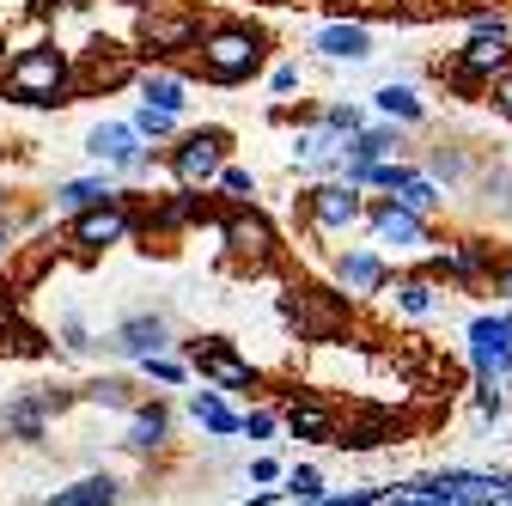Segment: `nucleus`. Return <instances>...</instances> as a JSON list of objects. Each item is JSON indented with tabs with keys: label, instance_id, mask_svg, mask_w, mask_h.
Masks as SVG:
<instances>
[{
	"label": "nucleus",
	"instance_id": "f257e3e1",
	"mask_svg": "<svg viewBox=\"0 0 512 506\" xmlns=\"http://www.w3.org/2000/svg\"><path fill=\"white\" fill-rule=\"evenodd\" d=\"M61 80H68V61H61L55 49H31V55H19L7 68V92L19 104H49L61 92Z\"/></svg>",
	"mask_w": 512,
	"mask_h": 506
},
{
	"label": "nucleus",
	"instance_id": "f03ea898",
	"mask_svg": "<svg viewBox=\"0 0 512 506\" xmlns=\"http://www.w3.org/2000/svg\"><path fill=\"white\" fill-rule=\"evenodd\" d=\"M202 61H208V74L214 80H244L256 68V37L250 31H214L202 43Z\"/></svg>",
	"mask_w": 512,
	"mask_h": 506
},
{
	"label": "nucleus",
	"instance_id": "7ed1b4c3",
	"mask_svg": "<svg viewBox=\"0 0 512 506\" xmlns=\"http://www.w3.org/2000/svg\"><path fill=\"white\" fill-rule=\"evenodd\" d=\"M470 354H476V372L494 378L512 366V311L506 318H476L470 324Z\"/></svg>",
	"mask_w": 512,
	"mask_h": 506
},
{
	"label": "nucleus",
	"instance_id": "20e7f679",
	"mask_svg": "<svg viewBox=\"0 0 512 506\" xmlns=\"http://www.w3.org/2000/svg\"><path fill=\"white\" fill-rule=\"evenodd\" d=\"M311 214H317V226H324V232H342V226L360 214V196H354V183H348V189H342V183L317 189V196H311Z\"/></svg>",
	"mask_w": 512,
	"mask_h": 506
},
{
	"label": "nucleus",
	"instance_id": "39448f33",
	"mask_svg": "<svg viewBox=\"0 0 512 506\" xmlns=\"http://www.w3.org/2000/svg\"><path fill=\"white\" fill-rule=\"evenodd\" d=\"M214 171H220V135L183 141V153H177V177H183V183H208Z\"/></svg>",
	"mask_w": 512,
	"mask_h": 506
},
{
	"label": "nucleus",
	"instance_id": "423d86ee",
	"mask_svg": "<svg viewBox=\"0 0 512 506\" xmlns=\"http://www.w3.org/2000/svg\"><path fill=\"white\" fill-rule=\"evenodd\" d=\"M92 159H104V165H135L141 159V147H135V129H122V122H104V129H92Z\"/></svg>",
	"mask_w": 512,
	"mask_h": 506
},
{
	"label": "nucleus",
	"instance_id": "0eeeda50",
	"mask_svg": "<svg viewBox=\"0 0 512 506\" xmlns=\"http://www.w3.org/2000/svg\"><path fill=\"white\" fill-rule=\"evenodd\" d=\"M122 232H128V220H122V214H116V208H110V202H104V208H92V214H80V220H74V238H80V244H92V250H98V244H116V238H122Z\"/></svg>",
	"mask_w": 512,
	"mask_h": 506
},
{
	"label": "nucleus",
	"instance_id": "6e6552de",
	"mask_svg": "<svg viewBox=\"0 0 512 506\" xmlns=\"http://www.w3.org/2000/svg\"><path fill=\"white\" fill-rule=\"evenodd\" d=\"M43 506H116V482L110 476H92V482H74V488L49 494Z\"/></svg>",
	"mask_w": 512,
	"mask_h": 506
},
{
	"label": "nucleus",
	"instance_id": "1a4fd4ad",
	"mask_svg": "<svg viewBox=\"0 0 512 506\" xmlns=\"http://www.w3.org/2000/svg\"><path fill=\"white\" fill-rule=\"evenodd\" d=\"M372 226H378L384 244H421V220H415V208H403V202H391Z\"/></svg>",
	"mask_w": 512,
	"mask_h": 506
},
{
	"label": "nucleus",
	"instance_id": "9d476101",
	"mask_svg": "<svg viewBox=\"0 0 512 506\" xmlns=\"http://www.w3.org/2000/svg\"><path fill=\"white\" fill-rule=\"evenodd\" d=\"M202 372H208V378H220L226 391H250V385H256V378H250V366H238V360H232L220 342H214V348H202Z\"/></svg>",
	"mask_w": 512,
	"mask_h": 506
},
{
	"label": "nucleus",
	"instance_id": "9b49d317",
	"mask_svg": "<svg viewBox=\"0 0 512 506\" xmlns=\"http://www.w3.org/2000/svg\"><path fill=\"white\" fill-rule=\"evenodd\" d=\"M226 238H232V250H244V257H269V244H275V232L256 220V214H238L226 226Z\"/></svg>",
	"mask_w": 512,
	"mask_h": 506
},
{
	"label": "nucleus",
	"instance_id": "f8f14e48",
	"mask_svg": "<svg viewBox=\"0 0 512 506\" xmlns=\"http://www.w3.org/2000/svg\"><path fill=\"white\" fill-rule=\"evenodd\" d=\"M159 342H165V324H159V318H135V324L116 330V348H122V354H147V360H153Z\"/></svg>",
	"mask_w": 512,
	"mask_h": 506
},
{
	"label": "nucleus",
	"instance_id": "ddd939ff",
	"mask_svg": "<svg viewBox=\"0 0 512 506\" xmlns=\"http://www.w3.org/2000/svg\"><path fill=\"white\" fill-rule=\"evenodd\" d=\"M317 49H324V55H348V61L372 55V49H366V31H360V25H330V31H317Z\"/></svg>",
	"mask_w": 512,
	"mask_h": 506
},
{
	"label": "nucleus",
	"instance_id": "4468645a",
	"mask_svg": "<svg viewBox=\"0 0 512 506\" xmlns=\"http://www.w3.org/2000/svg\"><path fill=\"white\" fill-rule=\"evenodd\" d=\"M506 61V49H500V37H476L470 49H464V74H494Z\"/></svg>",
	"mask_w": 512,
	"mask_h": 506
},
{
	"label": "nucleus",
	"instance_id": "2eb2a0df",
	"mask_svg": "<svg viewBox=\"0 0 512 506\" xmlns=\"http://www.w3.org/2000/svg\"><path fill=\"white\" fill-rule=\"evenodd\" d=\"M141 92H147V104H153V110H171V116L183 110V86H177L171 74H147V80H141Z\"/></svg>",
	"mask_w": 512,
	"mask_h": 506
},
{
	"label": "nucleus",
	"instance_id": "dca6fc26",
	"mask_svg": "<svg viewBox=\"0 0 512 506\" xmlns=\"http://www.w3.org/2000/svg\"><path fill=\"white\" fill-rule=\"evenodd\" d=\"M159 439H165V415H159V409H141V415H135V427H128V446L153 452Z\"/></svg>",
	"mask_w": 512,
	"mask_h": 506
},
{
	"label": "nucleus",
	"instance_id": "f3484780",
	"mask_svg": "<svg viewBox=\"0 0 512 506\" xmlns=\"http://www.w3.org/2000/svg\"><path fill=\"white\" fill-rule=\"evenodd\" d=\"M189 409H196V421H202V427H214V433H238V427H244V421H232V415H226V403H220V397H208V391L189 403Z\"/></svg>",
	"mask_w": 512,
	"mask_h": 506
},
{
	"label": "nucleus",
	"instance_id": "a211bd4d",
	"mask_svg": "<svg viewBox=\"0 0 512 506\" xmlns=\"http://www.w3.org/2000/svg\"><path fill=\"white\" fill-rule=\"evenodd\" d=\"M55 196L68 202V208H104L110 202V183H61Z\"/></svg>",
	"mask_w": 512,
	"mask_h": 506
},
{
	"label": "nucleus",
	"instance_id": "6ab92c4d",
	"mask_svg": "<svg viewBox=\"0 0 512 506\" xmlns=\"http://www.w3.org/2000/svg\"><path fill=\"white\" fill-rule=\"evenodd\" d=\"M391 147H397V135H384V129L360 135V141H354V159H348V171H354V165H372V159H384Z\"/></svg>",
	"mask_w": 512,
	"mask_h": 506
},
{
	"label": "nucleus",
	"instance_id": "aec40b11",
	"mask_svg": "<svg viewBox=\"0 0 512 506\" xmlns=\"http://www.w3.org/2000/svg\"><path fill=\"white\" fill-rule=\"evenodd\" d=\"M287 421H293V433H305V439H324V433H330V415H324V409H311V403H293Z\"/></svg>",
	"mask_w": 512,
	"mask_h": 506
},
{
	"label": "nucleus",
	"instance_id": "412c9836",
	"mask_svg": "<svg viewBox=\"0 0 512 506\" xmlns=\"http://www.w3.org/2000/svg\"><path fill=\"white\" fill-rule=\"evenodd\" d=\"M342 287H378V257H342Z\"/></svg>",
	"mask_w": 512,
	"mask_h": 506
},
{
	"label": "nucleus",
	"instance_id": "4be33fe9",
	"mask_svg": "<svg viewBox=\"0 0 512 506\" xmlns=\"http://www.w3.org/2000/svg\"><path fill=\"white\" fill-rule=\"evenodd\" d=\"M397 202H403V208H415V214H421V208H433V202H439V196H433V183H427V177H409V183H403V189H397Z\"/></svg>",
	"mask_w": 512,
	"mask_h": 506
},
{
	"label": "nucleus",
	"instance_id": "5701e85b",
	"mask_svg": "<svg viewBox=\"0 0 512 506\" xmlns=\"http://www.w3.org/2000/svg\"><path fill=\"white\" fill-rule=\"evenodd\" d=\"M147 31H153V43H189V37H196V25H189V19H153Z\"/></svg>",
	"mask_w": 512,
	"mask_h": 506
},
{
	"label": "nucleus",
	"instance_id": "b1692460",
	"mask_svg": "<svg viewBox=\"0 0 512 506\" xmlns=\"http://www.w3.org/2000/svg\"><path fill=\"white\" fill-rule=\"evenodd\" d=\"M378 104L391 110V116H403V122H409V116H421V104H415V98H409L403 86H384V92H378Z\"/></svg>",
	"mask_w": 512,
	"mask_h": 506
},
{
	"label": "nucleus",
	"instance_id": "393cba45",
	"mask_svg": "<svg viewBox=\"0 0 512 506\" xmlns=\"http://www.w3.org/2000/svg\"><path fill=\"white\" fill-rule=\"evenodd\" d=\"M403 311H409V318H427V311H433V287L427 281H409L403 287Z\"/></svg>",
	"mask_w": 512,
	"mask_h": 506
},
{
	"label": "nucleus",
	"instance_id": "a878e982",
	"mask_svg": "<svg viewBox=\"0 0 512 506\" xmlns=\"http://www.w3.org/2000/svg\"><path fill=\"white\" fill-rule=\"evenodd\" d=\"M141 129H147V135H165V129H171V110H153V104H141Z\"/></svg>",
	"mask_w": 512,
	"mask_h": 506
},
{
	"label": "nucleus",
	"instance_id": "bb28decb",
	"mask_svg": "<svg viewBox=\"0 0 512 506\" xmlns=\"http://www.w3.org/2000/svg\"><path fill=\"white\" fill-rule=\"evenodd\" d=\"M317 506H378V494H372V488H360V494H342V500H317Z\"/></svg>",
	"mask_w": 512,
	"mask_h": 506
},
{
	"label": "nucleus",
	"instance_id": "cd10ccee",
	"mask_svg": "<svg viewBox=\"0 0 512 506\" xmlns=\"http://www.w3.org/2000/svg\"><path fill=\"white\" fill-rule=\"evenodd\" d=\"M220 183H226V189H232V196H250V171H226V177H220Z\"/></svg>",
	"mask_w": 512,
	"mask_h": 506
},
{
	"label": "nucleus",
	"instance_id": "c85d7f7f",
	"mask_svg": "<svg viewBox=\"0 0 512 506\" xmlns=\"http://www.w3.org/2000/svg\"><path fill=\"white\" fill-rule=\"evenodd\" d=\"M293 494H317V470H293Z\"/></svg>",
	"mask_w": 512,
	"mask_h": 506
},
{
	"label": "nucleus",
	"instance_id": "c756f323",
	"mask_svg": "<svg viewBox=\"0 0 512 506\" xmlns=\"http://www.w3.org/2000/svg\"><path fill=\"white\" fill-rule=\"evenodd\" d=\"M494 98H500V110L512 116V80H500V86H494Z\"/></svg>",
	"mask_w": 512,
	"mask_h": 506
},
{
	"label": "nucleus",
	"instance_id": "7c9ffc66",
	"mask_svg": "<svg viewBox=\"0 0 512 506\" xmlns=\"http://www.w3.org/2000/svg\"><path fill=\"white\" fill-rule=\"evenodd\" d=\"M250 506H275V494H256V500H250Z\"/></svg>",
	"mask_w": 512,
	"mask_h": 506
}]
</instances>
